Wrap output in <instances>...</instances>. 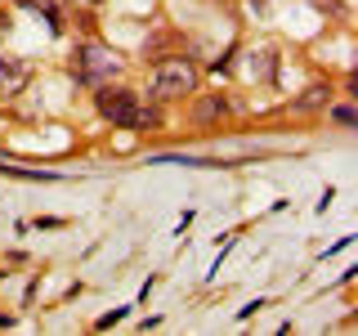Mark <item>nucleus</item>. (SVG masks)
I'll list each match as a JSON object with an SVG mask.
<instances>
[{
	"mask_svg": "<svg viewBox=\"0 0 358 336\" xmlns=\"http://www.w3.org/2000/svg\"><path fill=\"white\" fill-rule=\"evenodd\" d=\"M94 104H99V112H103L112 126H126V130L157 126V112H152V108H143L134 90H108V85H103V90L94 94Z\"/></svg>",
	"mask_w": 358,
	"mask_h": 336,
	"instance_id": "nucleus-1",
	"label": "nucleus"
},
{
	"mask_svg": "<svg viewBox=\"0 0 358 336\" xmlns=\"http://www.w3.org/2000/svg\"><path fill=\"white\" fill-rule=\"evenodd\" d=\"M72 72H76V81H103V76L117 72V54L103 50V45H94V41H85L81 50H76V63H72Z\"/></svg>",
	"mask_w": 358,
	"mask_h": 336,
	"instance_id": "nucleus-3",
	"label": "nucleus"
},
{
	"mask_svg": "<svg viewBox=\"0 0 358 336\" xmlns=\"http://www.w3.org/2000/svg\"><path fill=\"white\" fill-rule=\"evenodd\" d=\"M27 81H31V63L18 59V54H0V99L22 94Z\"/></svg>",
	"mask_w": 358,
	"mask_h": 336,
	"instance_id": "nucleus-4",
	"label": "nucleus"
},
{
	"mask_svg": "<svg viewBox=\"0 0 358 336\" xmlns=\"http://www.w3.org/2000/svg\"><path fill=\"white\" fill-rule=\"evenodd\" d=\"M331 117H336V121H341V126H354V108H336V112H331Z\"/></svg>",
	"mask_w": 358,
	"mask_h": 336,
	"instance_id": "nucleus-6",
	"label": "nucleus"
},
{
	"mask_svg": "<svg viewBox=\"0 0 358 336\" xmlns=\"http://www.w3.org/2000/svg\"><path fill=\"white\" fill-rule=\"evenodd\" d=\"M322 99H327V90H322V85H313L309 94H305V99H300V104H296V108H318Z\"/></svg>",
	"mask_w": 358,
	"mask_h": 336,
	"instance_id": "nucleus-5",
	"label": "nucleus"
},
{
	"mask_svg": "<svg viewBox=\"0 0 358 336\" xmlns=\"http://www.w3.org/2000/svg\"><path fill=\"white\" fill-rule=\"evenodd\" d=\"M197 90V67L188 59H166L152 76V94L157 99H184Z\"/></svg>",
	"mask_w": 358,
	"mask_h": 336,
	"instance_id": "nucleus-2",
	"label": "nucleus"
},
{
	"mask_svg": "<svg viewBox=\"0 0 358 336\" xmlns=\"http://www.w3.org/2000/svg\"><path fill=\"white\" fill-rule=\"evenodd\" d=\"M215 112H224V99L215 104V99H210V104H201V117H215Z\"/></svg>",
	"mask_w": 358,
	"mask_h": 336,
	"instance_id": "nucleus-7",
	"label": "nucleus"
}]
</instances>
